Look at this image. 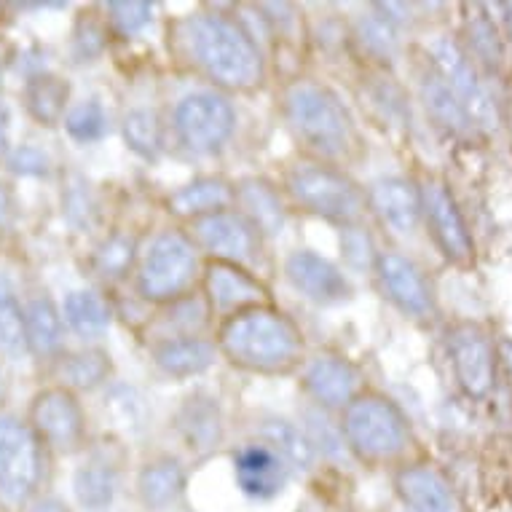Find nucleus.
<instances>
[{"instance_id":"nucleus-22","label":"nucleus","mask_w":512,"mask_h":512,"mask_svg":"<svg viewBox=\"0 0 512 512\" xmlns=\"http://www.w3.org/2000/svg\"><path fill=\"white\" fill-rule=\"evenodd\" d=\"M242 204V215L263 234H279L285 226V207L279 202L277 191L263 180H244L236 191Z\"/></svg>"},{"instance_id":"nucleus-35","label":"nucleus","mask_w":512,"mask_h":512,"mask_svg":"<svg viewBox=\"0 0 512 512\" xmlns=\"http://www.w3.org/2000/svg\"><path fill=\"white\" fill-rule=\"evenodd\" d=\"M124 137L132 151L145 159H156L161 151V124L151 110H132L124 118Z\"/></svg>"},{"instance_id":"nucleus-41","label":"nucleus","mask_w":512,"mask_h":512,"mask_svg":"<svg viewBox=\"0 0 512 512\" xmlns=\"http://www.w3.org/2000/svg\"><path fill=\"white\" fill-rule=\"evenodd\" d=\"M9 156V108L0 102V159Z\"/></svg>"},{"instance_id":"nucleus-6","label":"nucleus","mask_w":512,"mask_h":512,"mask_svg":"<svg viewBox=\"0 0 512 512\" xmlns=\"http://www.w3.org/2000/svg\"><path fill=\"white\" fill-rule=\"evenodd\" d=\"M196 277V250L188 236L167 231L153 239L140 266V293L148 301H172Z\"/></svg>"},{"instance_id":"nucleus-40","label":"nucleus","mask_w":512,"mask_h":512,"mask_svg":"<svg viewBox=\"0 0 512 512\" xmlns=\"http://www.w3.org/2000/svg\"><path fill=\"white\" fill-rule=\"evenodd\" d=\"M9 167L19 172V175H43L46 167H49V161L33 145H22V148H17L9 156Z\"/></svg>"},{"instance_id":"nucleus-33","label":"nucleus","mask_w":512,"mask_h":512,"mask_svg":"<svg viewBox=\"0 0 512 512\" xmlns=\"http://www.w3.org/2000/svg\"><path fill=\"white\" fill-rule=\"evenodd\" d=\"M467 35H470L472 54L478 57L480 65H486L488 70H499L504 65V49L502 41H499V33H496L494 22L483 14L480 9H475V17L467 19Z\"/></svg>"},{"instance_id":"nucleus-1","label":"nucleus","mask_w":512,"mask_h":512,"mask_svg":"<svg viewBox=\"0 0 512 512\" xmlns=\"http://www.w3.org/2000/svg\"><path fill=\"white\" fill-rule=\"evenodd\" d=\"M220 349L239 368L277 373L301 360L303 338L293 319L266 306H252L223 322Z\"/></svg>"},{"instance_id":"nucleus-38","label":"nucleus","mask_w":512,"mask_h":512,"mask_svg":"<svg viewBox=\"0 0 512 512\" xmlns=\"http://www.w3.org/2000/svg\"><path fill=\"white\" fill-rule=\"evenodd\" d=\"M132 261H135V239H129V236H110L108 242L97 250V271L102 277H124Z\"/></svg>"},{"instance_id":"nucleus-32","label":"nucleus","mask_w":512,"mask_h":512,"mask_svg":"<svg viewBox=\"0 0 512 512\" xmlns=\"http://www.w3.org/2000/svg\"><path fill=\"white\" fill-rule=\"evenodd\" d=\"M357 35H360L362 46L378 57H395L400 38H397L395 17L389 14L387 6H376L373 14H365L357 25Z\"/></svg>"},{"instance_id":"nucleus-15","label":"nucleus","mask_w":512,"mask_h":512,"mask_svg":"<svg viewBox=\"0 0 512 512\" xmlns=\"http://www.w3.org/2000/svg\"><path fill=\"white\" fill-rule=\"evenodd\" d=\"M287 279L293 282L298 293H303L314 303H341L352 295V287L346 282V277L325 261L322 255L311 250H298L287 258Z\"/></svg>"},{"instance_id":"nucleus-17","label":"nucleus","mask_w":512,"mask_h":512,"mask_svg":"<svg viewBox=\"0 0 512 512\" xmlns=\"http://www.w3.org/2000/svg\"><path fill=\"white\" fill-rule=\"evenodd\" d=\"M236 483L252 499H271L282 491L287 480L285 459L269 445H244L234 456Z\"/></svg>"},{"instance_id":"nucleus-18","label":"nucleus","mask_w":512,"mask_h":512,"mask_svg":"<svg viewBox=\"0 0 512 512\" xmlns=\"http://www.w3.org/2000/svg\"><path fill=\"white\" fill-rule=\"evenodd\" d=\"M370 207L397 234H413L421 220V191L405 177H384L370 185Z\"/></svg>"},{"instance_id":"nucleus-23","label":"nucleus","mask_w":512,"mask_h":512,"mask_svg":"<svg viewBox=\"0 0 512 512\" xmlns=\"http://www.w3.org/2000/svg\"><path fill=\"white\" fill-rule=\"evenodd\" d=\"M421 100L427 105V113L437 121V126H443L445 132L451 135H467L472 129L470 118L454 97V92L445 86V81L437 76L435 70H427L421 76Z\"/></svg>"},{"instance_id":"nucleus-29","label":"nucleus","mask_w":512,"mask_h":512,"mask_svg":"<svg viewBox=\"0 0 512 512\" xmlns=\"http://www.w3.org/2000/svg\"><path fill=\"white\" fill-rule=\"evenodd\" d=\"M263 440L269 448H274L285 464L290 467H298V470H309L311 462H314V445L301 429L287 424V421H269L263 427Z\"/></svg>"},{"instance_id":"nucleus-26","label":"nucleus","mask_w":512,"mask_h":512,"mask_svg":"<svg viewBox=\"0 0 512 512\" xmlns=\"http://www.w3.org/2000/svg\"><path fill=\"white\" fill-rule=\"evenodd\" d=\"M70 86L54 73H38L27 81L25 102L27 110L33 113L35 121L51 126L57 124L62 113H65V102H68Z\"/></svg>"},{"instance_id":"nucleus-44","label":"nucleus","mask_w":512,"mask_h":512,"mask_svg":"<svg viewBox=\"0 0 512 512\" xmlns=\"http://www.w3.org/2000/svg\"><path fill=\"white\" fill-rule=\"evenodd\" d=\"M499 352H502V360L507 362V370H510L512 376V341H502V344H499Z\"/></svg>"},{"instance_id":"nucleus-8","label":"nucleus","mask_w":512,"mask_h":512,"mask_svg":"<svg viewBox=\"0 0 512 512\" xmlns=\"http://www.w3.org/2000/svg\"><path fill=\"white\" fill-rule=\"evenodd\" d=\"M429 57H432V70L443 78L445 86L454 92L459 105L464 108L472 126L478 129H496L499 116L491 97H488L486 86L480 84L478 70L467 57V51L451 38H435L427 46Z\"/></svg>"},{"instance_id":"nucleus-37","label":"nucleus","mask_w":512,"mask_h":512,"mask_svg":"<svg viewBox=\"0 0 512 512\" xmlns=\"http://www.w3.org/2000/svg\"><path fill=\"white\" fill-rule=\"evenodd\" d=\"M70 137H76L78 143H94L108 132V118L100 102H81L76 108H70L65 116Z\"/></svg>"},{"instance_id":"nucleus-30","label":"nucleus","mask_w":512,"mask_h":512,"mask_svg":"<svg viewBox=\"0 0 512 512\" xmlns=\"http://www.w3.org/2000/svg\"><path fill=\"white\" fill-rule=\"evenodd\" d=\"M116 494V470L105 462H89L76 472V496L86 510H105Z\"/></svg>"},{"instance_id":"nucleus-28","label":"nucleus","mask_w":512,"mask_h":512,"mask_svg":"<svg viewBox=\"0 0 512 512\" xmlns=\"http://www.w3.org/2000/svg\"><path fill=\"white\" fill-rule=\"evenodd\" d=\"M25 333L27 346L35 354L57 352L62 344V322L49 298H35L25 309Z\"/></svg>"},{"instance_id":"nucleus-16","label":"nucleus","mask_w":512,"mask_h":512,"mask_svg":"<svg viewBox=\"0 0 512 512\" xmlns=\"http://www.w3.org/2000/svg\"><path fill=\"white\" fill-rule=\"evenodd\" d=\"M303 384L317 403L328 405V408H344L360 395L362 376L360 370L344 357L325 354L311 362L303 376Z\"/></svg>"},{"instance_id":"nucleus-20","label":"nucleus","mask_w":512,"mask_h":512,"mask_svg":"<svg viewBox=\"0 0 512 512\" xmlns=\"http://www.w3.org/2000/svg\"><path fill=\"white\" fill-rule=\"evenodd\" d=\"M395 486L411 512H451L454 507L445 480L429 467H405Z\"/></svg>"},{"instance_id":"nucleus-24","label":"nucleus","mask_w":512,"mask_h":512,"mask_svg":"<svg viewBox=\"0 0 512 512\" xmlns=\"http://www.w3.org/2000/svg\"><path fill=\"white\" fill-rule=\"evenodd\" d=\"M212 360H215L212 344H207V341L196 336L164 341L156 349V362H159V368L164 373H169V376H196V373L210 368Z\"/></svg>"},{"instance_id":"nucleus-5","label":"nucleus","mask_w":512,"mask_h":512,"mask_svg":"<svg viewBox=\"0 0 512 512\" xmlns=\"http://www.w3.org/2000/svg\"><path fill=\"white\" fill-rule=\"evenodd\" d=\"M287 191L309 212L344 226L360 223L365 215V196L360 188L344 172L322 164H298L290 169Z\"/></svg>"},{"instance_id":"nucleus-11","label":"nucleus","mask_w":512,"mask_h":512,"mask_svg":"<svg viewBox=\"0 0 512 512\" xmlns=\"http://www.w3.org/2000/svg\"><path fill=\"white\" fill-rule=\"evenodd\" d=\"M196 242L215 255V261L250 263L258 255V228L242 212H212L194 220Z\"/></svg>"},{"instance_id":"nucleus-4","label":"nucleus","mask_w":512,"mask_h":512,"mask_svg":"<svg viewBox=\"0 0 512 512\" xmlns=\"http://www.w3.org/2000/svg\"><path fill=\"white\" fill-rule=\"evenodd\" d=\"M344 437L362 462H392L411 443V427L387 397L357 395L346 405Z\"/></svg>"},{"instance_id":"nucleus-45","label":"nucleus","mask_w":512,"mask_h":512,"mask_svg":"<svg viewBox=\"0 0 512 512\" xmlns=\"http://www.w3.org/2000/svg\"><path fill=\"white\" fill-rule=\"evenodd\" d=\"M504 11H507V25H510V33H512V3H504Z\"/></svg>"},{"instance_id":"nucleus-14","label":"nucleus","mask_w":512,"mask_h":512,"mask_svg":"<svg viewBox=\"0 0 512 512\" xmlns=\"http://www.w3.org/2000/svg\"><path fill=\"white\" fill-rule=\"evenodd\" d=\"M378 282L389 295V301L397 303L405 314L411 317H427L435 309L432 290L427 279L419 271V266L408 261L400 252H381L376 258Z\"/></svg>"},{"instance_id":"nucleus-34","label":"nucleus","mask_w":512,"mask_h":512,"mask_svg":"<svg viewBox=\"0 0 512 512\" xmlns=\"http://www.w3.org/2000/svg\"><path fill=\"white\" fill-rule=\"evenodd\" d=\"M27 344L25 311L19 309L6 279H0V352L17 354Z\"/></svg>"},{"instance_id":"nucleus-10","label":"nucleus","mask_w":512,"mask_h":512,"mask_svg":"<svg viewBox=\"0 0 512 512\" xmlns=\"http://www.w3.org/2000/svg\"><path fill=\"white\" fill-rule=\"evenodd\" d=\"M421 215L427 218L429 231L448 261L459 266L472 261L475 244L454 194L443 183H427L421 188Z\"/></svg>"},{"instance_id":"nucleus-43","label":"nucleus","mask_w":512,"mask_h":512,"mask_svg":"<svg viewBox=\"0 0 512 512\" xmlns=\"http://www.w3.org/2000/svg\"><path fill=\"white\" fill-rule=\"evenodd\" d=\"M33 512H70V510L62 502H57V499H43V502L35 504Z\"/></svg>"},{"instance_id":"nucleus-36","label":"nucleus","mask_w":512,"mask_h":512,"mask_svg":"<svg viewBox=\"0 0 512 512\" xmlns=\"http://www.w3.org/2000/svg\"><path fill=\"white\" fill-rule=\"evenodd\" d=\"M110 362L108 354L97 352V349H86V352L70 354L65 365H62V376L68 378L73 387H94L102 378L108 376Z\"/></svg>"},{"instance_id":"nucleus-21","label":"nucleus","mask_w":512,"mask_h":512,"mask_svg":"<svg viewBox=\"0 0 512 512\" xmlns=\"http://www.w3.org/2000/svg\"><path fill=\"white\" fill-rule=\"evenodd\" d=\"M234 199V191L226 180L220 177H202V180H194V183L183 185L177 194L169 196V207L180 218H204V215H212V212L226 210L228 204Z\"/></svg>"},{"instance_id":"nucleus-7","label":"nucleus","mask_w":512,"mask_h":512,"mask_svg":"<svg viewBox=\"0 0 512 512\" xmlns=\"http://www.w3.org/2000/svg\"><path fill=\"white\" fill-rule=\"evenodd\" d=\"M41 478V445L33 429L14 416H0V502L19 507Z\"/></svg>"},{"instance_id":"nucleus-31","label":"nucleus","mask_w":512,"mask_h":512,"mask_svg":"<svg viewBox=\"0 0 512 512\" xmlns=\"http://www.w3.org/2000/svg\"><path fill=\"white\" fill-rule=\"evenodd\" d=\"M70 328L84 338H100L110 325V311L94 293H70L65 301Z\"/></svg>"},{"instance_id":"nucleus-3","label":"nucleus","mask_w":512,"mask_h":512,"mask_svg":"<svg viewBox=\"0 0 512 512\" xmlns=\"http://www.w3.org/2000/svg\"><path fill=\"white\" fill-rule=\"evenodd\" d=\"M285 116L295 135L317 153L341 156L352 145V116L325 86L309 81L290 86L285 94Z\"/></svg>"},{"instance_id":"nucleus-27","label":"nucleus","mask_w":512,"mask_h":512,"mask_svg":"<svg viewBox=\"0 0 512 512\" xmlns=\"http://www.w3.org/2000/svg\"><path fill=\"white\" fill-rule=\"evenodd\" d=\"M183 470H180V464L172 462V459H159V462H151L140 472V496H143V502L153 510H161V507H167L180 496L183 491Z\"/></svg>"},{"instance_id":"nucleus-12","label":"nucleus","mask_w":512,"mask_h":512,"mask_svg":"<svg viewBox=\"0 0 512 512\" xmlns=\"http://www.w3.org/2000/svg\"><path fill=\"white\" fill-rule=\"evenodd\" d=\"M451 362L467 397H486L494 387V344L478 325H459L451 333Z\"/></svg>"},{"instance_id":"nucleus-46","label":"nucleus","mask_w":512,"mask_h":512,"mask_svg":"<svg viewBox=\"0 0 512 512\" xmlns=\"http://www.w3.org/2000/svg\"><path fill=\"white\" fill-rule=\"evenodd\" d=\"M0 70H3V46H0Z\"/></svg>"},{"instance_id":"nucleus-19","label":"nucleus","mask_w":512,"mask_h":512,"mask_svg":"<svg viewBox=\"0 0 512 512\" xmlns=\"http://www.w3.org/2000/svg\"><path fill=\"white\" fill-rule=\"evenodd\" d=\"M204 285H207V295H210L212 306L220 311H231V314L252 309V306H261L263 295H266L261 282H255L236 263L226 261H212L207 266Z\"/></svg>"},{"instance_id":"nucleus-13","label":"nucleus","mask_w":512,"mask_h":512,"mask_svg":"<svg viewBox=\"0 0 512 512\" xmlns=\"http://www.w3.org/2000/svg\"><path fill=\"white\" fill-rule=\"evenodd\" d=\"M30 429L54 448H76L84 440V411L68 389H46L33 400Z\"/></svg>"},{"instance_id":"nucleus-25","label":"nucleus","mask_w":512,"mask_h":512,"mask_svg":"<svg viewBox=\"0 0 512 512\" xmlns=\"http://www.w3.org/2000/svg\"><path fill=\"white\" fill-rule=\"evenodd\" d=\"M177 427H180L185 440L191 443V448H210L223 435L218 405L207 397H191L183 405V411L177 413Z\"/></svg>"},{"instance_id":"nucleus-9","label":"nucleus","mask_w":512,"mask_h":512,"mask_svg":"<svg viewBox=\"0 0 512 512\" xmlns=\"http://www.w3.org/2000/svg\"><path fill=\"white\" fill-rule=\"evenodd\" d=\"M236 113L226 97L215 92L188 94L175 110L177 135L191 151L207 153L226 143L234 132Z\"/></svg>"},{"instance_id":"nucleus-2","label":"nucleus","mask_w":512,"mask_h":512,"mask_svg":"<svg viewBox=\"0 0 512 512\" xmlns=\"http://www.w3.org/2000/svg\"><path fill=\"white\" fill-rule=\"evenodd\" d=\"M183 35L194 62L215 84L228 89L261 84V51L236 22L218 14H196L185 22Z\"/></svg>"},{"instance_id":"nucleus-39","label":"nucleus","mask_w":512,"mask_h":512,"mask_svg":"<svg viewBox=\"0 0 512 512\" xmlns=\"http://www.w3.org/2000/svg\"><path fill=\"white\" fill-rule=\"evenodd\" d=\"M151 3H110V22L121 35H135L151 22Z\"/></svg>"},{"instance_id":"nucleus-42","label":"nucleus","mask_w":512,"mask_h":512,"mask_svg":"<svg viewBox=\"0 0 512 512\" xmlns=\"http://www.w3.org/2000/svg\"><path fill=\"white\" fill-rule=\"evenodd\" d=\"M9 218H11V196L9 191L0 185V226H3V223H9Z\"/></svg>"}]
</instances>
